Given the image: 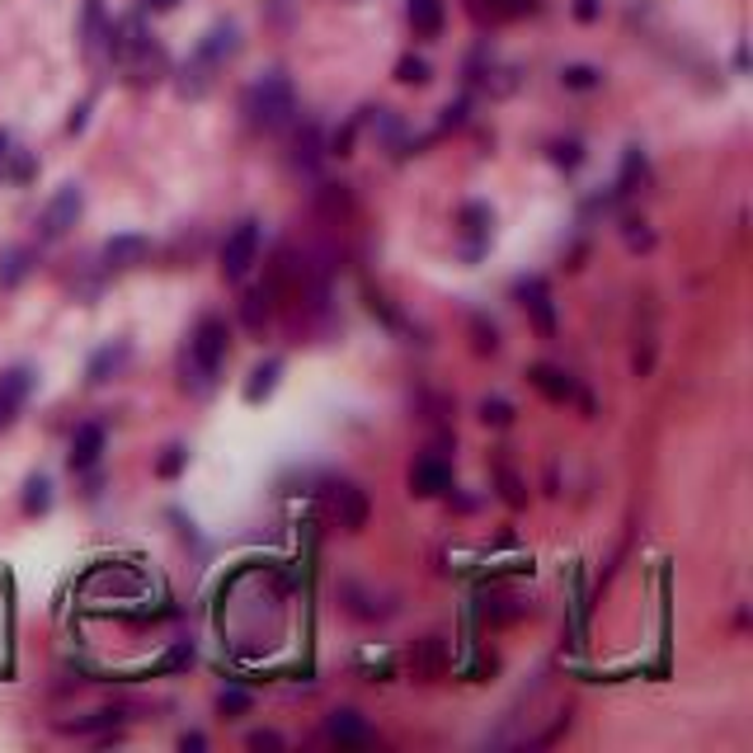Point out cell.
<instances>
[{"label":"cell","mask_w":753,"mask_h":753,"mask_svg":"<svg viewBox=\"0 0 753 753\" xmlns=\"http://www.w3.org/2000/svg\"><path fill=\"white\" fill-rule=\"evenodd\" d=\"M104 48H109V57H113V62H118L137 85L155 80V71L165 66V57H161V48L151 42L147 24H141V14H123V20H113Z\"/></svg>","instance_id":"1"},{"label":"cell","mask_w":753,"mask_h":753,"mask_svg":"<svg viewBox=\"0 0 753 753\" xmlns=\"http://www.w3.org/2000/svg\"><path fill=\"white\" fill-rule=\"evenodd\" d=\"M246 113L250 123L260 127V133H278V127H288L297 118V90L292 80L283 76V71H268L246 90Z\"/></svg>","instance_id":"2"},{"label":"cell","mask_w":753,"mask_h":753,"mask_svg":"<svg viewBox=\"0 0 753 753\" xmlns=\"http://www.w3.org/2000/svg\"><path fill=\"white\" fill-rule=\"evenodd\" d=\"M321 504H325V518L335 523V528H344V532H363L367 528V494L353 486V480H325V490H321Z\"/></svg>","instance_id":"3"},{"label":"cell","mask_w":753,"mask_h":753,"mask_svg":"<svg viewBox=\"0 0 753 753\" xmlns=\"http://www.w3.org/2000/svg\"><path fill=\"white\" fill-rule=\"evenodd\" d=\"M189 359L203 367V373L217 377L222 367H226V353H231V330H226V321L222 316H203L193 325V335H189Z\"/></svg>","instance_id":"4"},{"label":"cell","mask_w":753,"mask_h":753,"mask_svg":"<svg viewBox=\"0 0 753 753\" xmlns=\"http://www.w3.org/2000/svg\"><path fill=\"white\" fill-rule=\"evenodd\" d=\"M260 246H264V231H260V222H240L231 236L222 240V278L226 283H240L254 268V260H260Z\"/></svg>","instance_id":"5"},{"label":"cell","mask_w":753,"mask_h":753,"mask_svg":"<svg viewBox=\"0 0 753 753\" xmlns=\"http://www.w3.org/2000/svg\"><path fill=\"white\" fill-rule=\"evenodd\" d=\"M80 212H85V189L71 179L48 198V208H42V217H38V236L42 240H62L71 226L80 222Z\"/></svg>","instance_id":"6"},{"label":"cell","mask_w":753,"mask_h":753,"mask_svg":"<svg viewBox=\"0 0 753 753\" xmlns=\"http://www.w3.org/2000/svg\"><path fill=\"white\" fill-rule=\"evenodd\" d=\"M34 387H38V377H34V367L28 363H14V367L0 373V434L20 419V410H24L28 396H34Z\"/></svg>","instance_id":"7"},{"label":"cell","mask_w":753,"mask_h":753,"mask_svg":"<svg viewBox=\"0 0 753 753\" xmlns=\"http://www.w3.org/2000/svg\"><path fill=\"white\" fill-rule=\"evenodd\" d=\"M452 490V462L443 452H424L410 466V494H419V500H438V494Z\"/></svg>","instance_id":"8"},{"label":"cell","mask_w":753,"mask_h":753,"mask_svg":"<svg viewBox=\"0 0 753 753\" xmlns=\"http://www.w3.org/2000/svg\"><path fill=\"white\" fill-rule=\"evenodd\" d=\"M514 297H518V306L532 316L537 330H542V335H556V306H551L547 278H518V283H514Z\"/></svg>","instance_id":"9"},{"label":"cell","mask_w":753,"mask_h":753,"mask_svg":"<svg viewBox=\"0 0 753 753\" xmlns=\"http://www.w3.org/2000/svg\"><path fill=\"white\" fill-rule=\"evenodd\" d=\"M236 52H240V28H236L231 20H217V24H212L208 34H203V42H198V48H193L198 62L212 66V71H222V66L231 62Z\"/></svg>","instance_id":"10"},{"label":"cell","mask_w":753,"mask_h":753,"mask_svg":"<svg viewBox=\"0 0 753 753\" xmlns=\"http://www.w3.org/2000/svg\"><path fill=\"white\" fill-rule=\"evenodd\" d=\"M528 381H532V387L547 396V401H556V405H565V401H585V410H593V401H589V396H579L575 377L565 373V367L537 363V367H528Z\"/></svg>","instance_id":"11"},{"label":"cell","mask_w":753,"mask_h":753,"mask_svg":"<svg viewBox=\"0 0 753 753\" xmlns=\"http://www.w3.org/2000/svg\"><path fill=\"white\" fill-rule=\"evenodd\" d=\"M127 359H133V344H127V339H109L104 349L90 353V363H85V381H90V387H104V381H113L123 373Z\"/></svg>","instance_id":"12"},{"label":"cell","mask_w":753,"mask_h":753,"mask_svg":"<svg viewBox=\"0 0 753 753\" xmlns=\"http://www.w3.org/2000/svg\"><path fill=\"white\" fill-rule=\"evenodd\" d=\"M104 448H109V434H104V424H80L76 434H71V472H95L99 457H104Z\"/></svg>","instance_id":"13"},{"label":"cell","mask_w":753,"mask_h":753,"mask_svg":"<svg viewBox=\"0 0 753 753\" xmlns=\"http://www.w3.org/2000/svg\"><path fill=\"white\" fill-rule=\"evenodd\" d=\"M325 740L339 744V749H367L373 744V730H367V720L359 712H330L325 716Z\"/></svg>","instance_id":"14"},{"label":"cell","mask_w":753,"mask_h":753,"mask_svg":"<svg viewBox=\"0 0 753 753\" xmlns=\"http://www.w3.org/2000/svg\"><path fill=\"white\" fill-rule=\"evenodd\" d=\"M151 260V240L147 236H137V231H123V236H113L104 240V268H141Z\"/></svg>","instance_id":"15"},{"label":"cell","mask_w":753,"mask_h":753,"mask_svg":"<svg viewBox=\"0 0 753 753\" xmlns=\"http://www.w3.org/2000/svg\"><path fill=\"white\" fill-rule=\"evenodd\" d=\"M462 236H466V260H480V254L490 250V226H494V212L486 203H466L462 208Z\"/></svg>","instance_id":"16"},{"label":"cell","mask_w":753,"mask_h":753,"mask_svg":"<svg viewBox=\"0 0 753 753\" xmlns=\"http://www.w3.org/2000/svg\"><path fill=\"white\" fill-rule=\"evenodd\" d=\"M34 175H38V161L0 127V184H28Z\"/></svg>","instance_id":"17"},{"label":"cell","mask_w":753,"mask_h":753,"mask_svg":"<svg viewBox=\"0 0 753 753\" xmlns=\"http://www.w3.org/2000/svg\"><path fill=\"white\" fill-rule=\"evenodd\" d=\"M109 42V20H104V0H85V14H80V48L99 57Z\"/></svg>","instance_id":"18"},{"label":"cell","mask_w":753,"mask_h":753,"mask_svg":"<svg viewBox=\"0 0 753 753\" xmlns=\"http://www.w3.org/2000/svg\"><path fill=\"white\" fill-rule=\"evenodd\" d=\"M34 260L38 254L28 250V246H10V250H0V292H10V288H20V283L34 274Z\"/></svg>","instance_id":"19"},{"label":"cell","mask_w":753,"mask_h":753,"mask_svg":"<svg viewBox=\"0 0 753 753\" xmlns=\"http://www.w3.org/2000/svg\"><path fill=\"white\" fill-rule=\"evenodd\" d=\"M278 377H283V359L254 363V373H250V381H246V401H250V405H264L268 396L278 391Z\"/></svg>","instance_id":"20"},{"label":"cell","mask_w":753,"mask_h":753,"mask_svg":"<svg viewBox=\"0 0 753 753\" xmlns=\"http://www.w3.org/2000/svg\"><path fill=\"white\" fill-rule=\"evenodd\" d=\"M405 14H410V28H415L419 38L443 34V0H405Z\"/></svg>","instance_id":"21"},{"label":"cell","mask_w":753,"mask_h":753,"mask_svg":"<svg viewBox=\"0 0 753 753\" xmlns=\"http://www.w3.org/2000/svg\"><path fill=\"white\" fill-rule=\"evenodd\" d=\"M410 669H415V678H438L448 669V655H443V641L438 636H429V641H419L415 650H410Z\"/></svg>","instance_id":"22"},{"label":"cell","mask_w":753,"mask_h":753,"mask_svg":"<svg viewBox=\"0 0 753 753\" xmlns=\"http://www.w3.org/2000/svg\"><path fill=\"white\" fill-rule=\"evenodd\" d=\"M52 500H57V494H52V476L34 472V476L24 480L20 504H24V514H28V518H42V514H48V509H52Z\"/></svg>","instance_id":"23"},{"label":"cell","mask_w":753,"mask_h":753,"mask_svg":"<svg viewBox=\"0 0 753 753\" xmlns=\"http://www.w3.org/2000/svg\"><path fill=\"white\" fill-rule=\"evenodd\" d=\"M367 127H373V137L381 141L387 151H396V155H405V123L396 118L391 109H377L373 118H367Z\"/></svg>","instance_id":"24"},{"label":"cell","mask_w":753,"mask_h":753,"mask_svg":"<svg viewBox=\"0 0 753 753\" xmlns=\"http://www.w3.org/2000/svg\"><path fill=\"white\" fill-rule=\"evenodd\" d=\"M321 155H325V137H321V127H316V123H306L302 133H297V141H292V165L316 170V165H321Z\"/></svg>","instance_id":"25"},{"label":"cell","mask_w":753,"mask_h":753,"mask_svg":"<svg viewBox=\"0 0 753 753\" xmlns=\"http://www.w3.org/2000/svg\"><path fill=\"white\" fill-rule=\"evenodd\" d=\"M179 387L189 391L193 401H208V396L217 391V377H212V373H203V367H198V363L189 359V353H184V359H179Z\"/></svg>","instance_id":"26"},{"label":"cell","mask_w":753,"mask_h":753,"mask_svg":"<svg viewBox=\"0 0 753 753\" xmlns=\"http://www.w3.org/2000/svg\"><path fill=\"white\" fill-rule=\"evenodd\" d=\"M316 208L325 212V217H344V212L353 208V198H349L344 184H325V189L316 193Z\"/></svg>","instance_id":"27"},{"label":"cell","mask_w":753,"mask_h":753,"mask_svg":"<svg viewBox=\"0 0 753 753\" xmlns=\"http://www.w3.org/2000/svg\"><path fill=\"white\" fill-rule=\"evenodd\" d=\"M240 321L250 325L254 335L268 325V292H246V302H240Z\"/></svg>","instance_id":"28"},{"label":"cell","mask_w":753,"mask_h":753,"mask_svg":"<svg viewBox=\"0 0 753 753\" xmlns=\"http://www.w3.org/2000/svg\"><path fill=\"white\" fill-rule=\"evenodd\" d=\"M636 179L645 184V155H641V147H631V151H627V161H622L617 193H636Z\"/></svg>","instance_id":"29"},{"label":"cell","mask_w":753,"mask_h":753,"mask_svg":"<svg viewBox=\"0 0 753 753\" xmlns=\"http://www.w3.org/2000/svg\"><path fill=\"white\" fill-rule=\"evenodd\" d=\"M396 80H401V85H429L434 71H429L424 57H401V62H396Z\"/></svg>","instance_id":"30"},{"label":"cell","mask_w":753,"mask_h":753,"mask_svg":"<svg viewBox=\"0 0 753 753\" xmlns=\"http://www.w3.org/2000/svg\"><path fill=\"white\" fill-rule=\"evenodd\" d=\"M480 419L494 424V429H509V424H514V405H509L504 396H486V401H480Z\"/></svg>","instance_id":"31"},{"label":"cell","mask_w":753,"mask_h":753,"mask_svg":"<svg viewBox=\"0 0 753 753\" xmlns=\"http://www.w3.org/2000/svg\"><path fill=\"white\" fill-rule=\"evenodd\" d=\"M250 706H254V698H250L246 688H222V692H217V712H222V716H246Z\"/></svg>","instance_id":"32"},{"label":"cell","mask_w":753,"mask_h":753,"mask_svg":"<svg viewBox=\"0 0 753 753\" xmlns=\"http://www.w3.org/2000/svg\"><path fill=\"white\" fill-rule=\"evenodd\" d=\"M184 466H189V448H184V443H170V448L161 452V462H155V472H161L165 480H175Z\"/></svg>","instance_id":"33"},{"label":"cell","mask_w":753,"mask_h":753,"mask_svg":"<svg viewBox=\"0 0 753 753\" xmlns=\"http://www.w3.org/2000/svg\"><path fill=\"white\" fill-rule=\"evenodd\" d=\"M472 335H476V353H500V330L486 316H472Z\"/></svg>","instance_id":"34"},{"label":"cell","mask_w":753,"mask_h":753,"mask_svg":"<svg viewBox=\"0 0 753 753\" xmlns=\"http://www.w3.org/2000/svg\"><path fill=\"white\" fill-rule=\"evenodd\" d=\"M561 80H565V90H593V85H599L603 76H599L593 66H565Z\"/></svg>","instance_id":"35"},{"label":"cell","mask_w":753,"mask_h":753,"mask_svg":"<svg viewBox=\"0 0 753 753\" xmlns=\"http://www.w3.org/2000/svg\"><path fill=\"white\" fill-rule=\"evenodd\" d=\"M494 476H500V490H504V500H509V504H514V509L528 504V494H523V480H518L514 472H509V466H500Z\"/></svg>","instance_id":"36"},{"label":"cell","mask_w":753,"mask_h":753,"mask_svg":"<svg viewBox=\"0 0 753 753\" xmlns=\"http://www.w3.org/2000/svg\"><path fill=\"white\" fill-rule=\"evenodd\" d=\"M551 161H556L561 170H575L579 161H585V147H579V141H556V147H551Z\"/></svg>","instance_id":"37"},{"label":"cell","mask_w":753,"mask_h":753,"mask_svg":"<svg viewBox=\"0 0 753 753\" xmlns=\"http://www.w3.org/2000/svg\"><path fill=\"white\" fill-rule=\"evenodd\" d=\"M622 231H627V246H631V250H650V246H655V236L645 231L641 217H627V222H622Z\"/></svg>","instance_id":"38"},{"label":"cell","mask_w":753,"mask_h":753,"mask_svg":"<svg viewBox=\"0 0 753 753\" xmlns=\"http://www.w3.org/2000/svg\"><path fill=\"white\" fill-rule=\"evenodd\" d=\"M118 716H123V712H113V706H104V712H95V716L76 720L71 730H104V726H118Z\"/></svg>","instance_id":"39"},{"label":"cell","mask_w":753,"mask_h":753,"mask_svg":"<svg viewBox=\"0 0 753 753\" xmlns=\"http://www.w3.org/2000/svg\"><path fill=\"white\" fill-rule=\"evenodd\" d=\"M246 744H250V749H283V735H274V730H254Z\"/></svg>","instance_id":"40"},{"label":"cell","mask_w":753,"mask_h":753,"mask_svg":"<svg viewBox=\"0 0 753 753\" xmlns=\"http://www.w3.org/2000/svg\"><path fill=\"white\" fill-rule=\"evenodd\" d=\"M184 664H193V645H175L165 655V669H184Z\"/></svg>","instance_id":"41"},{"label":"cell","mask_w":753,"mask_h":753,"mask_svg":"<svg viewBox=\"0 0 753 753\" xmlns=\"http://www.w3.org/2000/svg\"><path fill=\"white\" fill-rule=\"evenodd\" d=\"M466 123V99H457V104L443 109V127H462Z\"/></svg>","instance_id":"42"},{"label":"cell","mask_w":753,"mask_h":753,"mask_svg":"<svg viewBox=\"0 0 753 753\" xmlns=\"http://www.w3.org/2000/svg\"><path fill=\"white\" fill-rule=\"evenodd\" d=\"M85 118H90V99H85V104H80L76 113H71V123H66V127H71V133H80V127H85Z\"/></svg>","instance_id":"43"},{"label":"cell","mask_w":753,"mask_h":753,"mask_svg":"<svg viewBox=\"0 0 753 753\" xmlns=\"http://www.w3.org/2000/svg\"><path fill=\"white\" fill-rule=\"evenodd\" d=\"M175 5H179V0H141V10H151V14H170Z\"/></svg>","instance_id":"44"},{"label":"cell","mask_w":753,"mask_h":753,"mask_svg":"<svg viewBox=\"0 0 753 753\" xmlns=\"http://www.w3.org/2000/svg\"><path fill=\"white\" fill-rule=\"evenodd\" d=\"M575 14H579V20H593V14H599V0H579Z\"/></svg>","instance_id":"45"},{"label":"cell","mask_w":753,"mask_h":753,"mask_svg":"<svg viewBox=\"0 0 753 753\" xmlns=\"http://www.w3.org/2000/svg\"><path fill=\"white\" fill-rule=\"evenodd\" d=\"M208 740H203V735H184V740H179V749H203Z\"/></svg>","instance_id":"46"}]
</instances>
